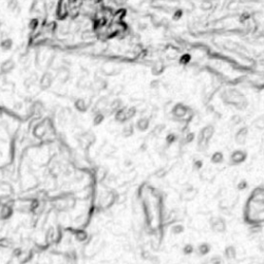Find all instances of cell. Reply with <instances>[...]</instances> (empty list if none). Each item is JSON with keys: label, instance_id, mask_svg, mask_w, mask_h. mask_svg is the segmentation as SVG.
Here are the masks:
<instances>
[{"label": "cell", "instance_id": "1", "mask_svg": "<svg viewBox=\"0 0 264 264\" xmlns=\"http://www.w3.org/2000/svg\"><path fill=\"white\" fill-rule=\"evenodd\" d=\"M188 110H189V108H188L186 105L183 104V103H179V104L175 105V107L172 108L171 113H172V115L175 119L181 120L186 116Z\"/></svg>", "mask_w": 264, "mask_h": 264}, {"label": "cell", "instance_id": "2", "mask_svg": "<svg viewBox=\"0 0 264 264\" xmlns=\"http://www.w3.org/2000/svg\"><path fill=\"white\" fill-rule=\"evenodd\" d=\"M211 226H212V228H213V230L217 231V232H223L226 228L225 222L219 217L212 218L211 219Z\"/></svg>", "mask_w": 264, "mask_h": 264}, {"label": "cell", "instance_id": "3", "mask_svg": "<svg viewBox=\"0 0 264 264\" xmlns=\"http://www.w3.org/2000/svg\"><path fill=\"white\" fill-rule=\"evenodd\" d=\"M248 138V129L246 127L239 128L235 133V143L237 145H244Z\"/></svg>", "mask_w": 264, "mask_h": 264}, {"label": "cell", "instance_id": "4", "mask_svg": "<svg viewBox=\"0 0 264 264\" xmlns=\"http://www.w3.org/2000/svg\"><path fill=\"white\" fill-rule=\"evenodd\" d=\"M247 154L244 151H234L231 154L230 160L232 161L233 164H240L246 160Z\"/></svg>", "mask_w": 264, "mask_h": 264}, {"label": "cell", "instance_id": "5", "mask_svg": "<svg viewBox=\"0 0 264 264\" xmlns=\"http://www.w3.org/2000/svg\"><path fill=\"white\" fill-rule=\"evenodd\" d=\"M135 126L139 131H146V129L150 127V120L146 117H143V118L138 119Z\"/></svg>", "mask_w": 264, "mask_h": 264}, {"label": "cell", "instance_id": "6", "mask_svg": "<svg viewBox=\"0 0 264 264\" xmlns=\"http://www.w3.org/2000/svg\"><path fill=\"white\" fill-rule=\"evenodd\" d=\"M214 132H215V129L213 126H206L201 130L199 135L202 138H204V139L209 140L212 138V136L214 135Z\"/></svg>", "mask_w": 264, "mask_h": 264}, {"label": "cell", "instance_id": "7", "mask_svg": "<svg viewBox=\"0 0 264 264\" xmlns=\"http://www.w3.org/2000/svg\"><path fill=\"white\" fill-rule=\"evenodd\" d=\"M163 70H164V64L162 61H155L152 65V73L155 75L161 74Z\"/></svg>", "mask_w": 264, "mask_h": 264}, {"label": "cell", "instance_id": "8", "mask_svg": "<svg viewBox=\"0 0 264 264\" xmlns=\"http://www.w3.org/2000/svg\"><path fill=\"white\" fill-rule=\"evenodd\" d=\"M115 118L120 123H124V122L128 121L126 115V107H122L119 110H117L115 113Z\"/></svg>", "mask_w": 264, "mask_h": 264}, {"label": "cell", "instance_id": "9", "mask_svg": "<svg viewBox=\"0 0 264 264\" xmlns=\"http://www.w3.org/2000/svg\"><path fill=\"white\" fill-rule=\"evenodd\" d=\"M179 3H181L182 9L186 10V12H192L194 9V5H193V3L190 0H181Z\"/></svg>", "mask_w": 264, "mask_h": 264}, {"label": "cell", "instance_id": "10", "mask_svg": "<svg viewBox=\"0 0 264 264\" xmlns=\"http://www.w3.org/2000/svg\"><path fill=\"white\" fill-rule=\"evenodd\" d=\"M133 132H134V128H133L132 124H126L123 127V129H122V134L126 137L131 136V135L133 134Z\"/></svg>", "mask_w": 264, "mask_h": 264}, {"label": "cell", "instance_id": "11", "mask_svg": "<svg viewBox=\"0 0 264 264\" xmlns=\"http://www.w3.org/2000/svg\"><path fill=\"white\" fill-rule=\"evenodd\" d=\"M211 159H212V162L215 163V164H219V163H221L223 160H224V156H223V154L221 152H216V153H214L212 155Z\"/></svg>", "mask_w": 264, "mask_h": 264}, {"label": "cell", "instance_id": "12", "mask_svg": "<svg viewBox=\"0 0 264 264\" xmlns=\"http://www.w3.org/2000/svg\"><path fill=\"white\" fill-rule=\"evenodd\" d=\"M75 107L81 111H85L87 110V107H88V103H86V101L84 99H78L77 100V102H75Z\"/></svg>", "mask_w": 264, "mask_h": 264}, {"label": "cell", "instance_id": "13", "mask_svg": "<svg viewBox=\"0 0 264 264\" xmlns=\"http://www.w3.org/2000/svg\"><path fill=\"white\" fill-rule=\"evenodd\" d=\"M212 7H213V1H211V0H203L201 2V9L204 10V12L211 10Z\"/></svg>", "mask_w": 264, "mask_h": 264}, {"label": "cell", "instance_id": "14", "mask_svg": "<svg viewBox=\"0 0 264 264\" xmlns=\"http://www.w3.org/2000/svg\"><path fill=\"white\" fill-rule=\"evenodd\" d=\"M40 85H42L43 88H47V87H49L51 85V77L50 74H45L42 78V81H40Z\"/></svg>", "mask_w": 264, "mask_h": 264}, {"label": "cell", "instance_id": "15", "mask_svg": "<svg viewBox=\"0 0 264 264\" xmlns=\"http://www.w3.org/2000/svg\"><path fill=\"white\" fill-rule=\"evenodd\" d=\"M225 254H226V257H227L228 259H232V258L235 257V254H236L235 249L233 247H228L225 251Z\"/></svg>", "mask_w": 264, "mask_h": 264}, {"label": "cell", "instance_id": "16", "mask_svg": "<svg viewBox=\"0 0 264 264\" xmlns=\"http://www.w3.org/2000/svg\"><path fill=\"white\" fill-rule=\"evenodd\" d=\"M105 86H107V83L103 80H101V78H98L94 83V88L96 90H101L103 88H105Z\"/></svg>", "mask_w": 264, "mask_h": 264}, {"label": "cell", "instance_id": "17", "mask_svg": "<svg viewBox=\"0 0 264 264\" xmlns=\"http://www.w3.org/2000/svg\"><path fill=\"white\" fill-rule=\"evenodd\" d=\"M163 130H164V125H157L156 127L153 128L152 134H153L154 136H159V135L163 132Z\"/></svg>", "mask_w": 264, "mask_h": 264}, {"label": "cell", "instance_id": "18", "mask_svg": "<svg viewBox=\"0 0 264 264\" xmlns=\"http://www.w3.org/2000/svg\"><path fill=\"white\" fill-rule=\"evenodd\" d=\"M198 252H199L200 255H206L209 252V246L206 244H200L199 248H198Z\"/></svg>", "mask_w": 264, "mask_h": 264}, {"label": "cell", "instance_id": "19", "mask_svg": "<svg viewBox=\"0 0 264 264\" xmlns=\"http://www.w3.org/2000/svg\"><path fill=\"white\" fill-rule=\"evenodd\" d=\"M183 231H184V226L181 224H175L171 228V232L175 233V234H179V233H182Z\"/></svg>", "mask_w": 264, "mask_h": 264}, {"label": "cell", "instance_id": "20", "mask_svg": "<svg viewBox=\"0 0 264 264\" xmlns=\"http://www.w3.org/2000/svg\"><path fill=\"white\" fill-rule=\"evenodd\" d=\"M254 126L258 129L263 130L264 129V118H258L255 120L254 122Z\"/></svg>", "mask_w": 264, "mask_h": 264}, {"label": "cell", "instance_id": "21", "mask_svg": "<svg viewBox=\"0 0 264 264\" xmlns=\"http://www.w3.org/2000/svg\"><path fill=\"white\" fill-rule=\"evenodd\" d=\"M13 66H15V64L13 63V61H6L2 64V70L3 71H9L10 69L13 68Z\"/></svg>", "mask_w": 264, "mask_h": 264}, {"label": "cell", "instance_id": "22", "mask_svg": "<svg viewBox=\"0 0 264 264\" xmlns=\"http://www.w3.org/2000/svg\"><path fill=\"white\" fill-rule=\"evenodd\" d=\"M176 139H178L176 135L173 134V133H170V134H168L166 136V143L167 145H172L173 143H175Z\"/></svg>", "mask_w": 264, "mask_h": 264}, {"label": "cell", "instance_id": "23", "mask_svg": "<svg viewBox=\"0 0 264 264\" xmlns=\"http://www.w3.org/2000/svg\"><path fill=\"white\" fill-rule=\"evenodd\" d=\"M182 16H183V10H182V9H175V13H172V19L175 21H179V19L182 18Z\"/></svg>", "mask_w": 264, "mask_h": 264}, {"label": "cell", "instance_id": "24", "mask_svg": "<svg viewBox=\"0 0 264 264\" xmlns=\"http://www.w3.org/2000/svg\"><path fill=\"white\" fill-rule=\"evenodd\" d=\"M179 62H181L182 64H188L189 62H191V57H190V55H188V54H185V55L181 57Z\"/></svg>", "mask_w": 264, "mask_h": 264}, {"label": "cell", "instance_id": "25", "mask_svg": "<svg viewBox=\"0 0 264 264\" xmlns=\"http://www.w3.org/2000/svg\"><path fill=\"white\" fill-rule=\"evenodd\" d=\"M104 119V116H103V114H101V113H97L96 114V116H95V118H94V123L96 124V125H98V124H100L102 122V120Z\"/></svg>", "mask_w": 264, "mask_h": 264}, {"label": "cell", "instance_id": "26", "mask_svg": "<svg viewBox=\"0 0 264 264\" xmlns=\"http://www.w3.org/2000/svg\"><path fill=\"white\" fill-rule=\"evenodd\" d=\"M241 122V118L239 116H233L232 118H231V120H230V123L232 124V125H237V124H239Z\"/></svg>", "mask_w": 264, "mask_h": 264}, {"label": "cell", "instance_id": "27", "mask_svg": "<svg viewBox=\"0 0 264 264\" xmlns=\"http://www.w3.org/2000/svg\"><path fill=\"white\" fill-rule=\"evenodd\" d=\"M10 45H12V42L9 39H5L3 42L1 43V47L4 49V50H7V49L10 48Z\"/></svg>", "mask_w": 264, "mask_h": 264}, {"label": "cell", "instance_id": "28", "mask_svg": "<svg viewBox=\"0 0 264 264\" xmlns=\"http://www.w3.org/2000/svg\"><path fill=\"white\" fill-rule=\"evenodd\" d=\"M184 252L186 253V254H191V253L193 252V247L191 246V244H188V246L185 247Z\"/></svg>", "mask_w": 264, "mask_h": 264}, {"label": "cell", "instance_id": "29", "mask_svg": "<svg viewBox=\"0 0 264 264\" xmlns=\"http://www.w3.org/2000/svg\"><path fill=\"white\" fill-rule=\"evenodd\" d=\"M194 166H195V168L199 169V168L202 167V161H200V160H197V161H195V162H194Z\"/></svg>", "mask_w": 264, "mask_h": 264}, {"label": "cell", "instance_id": "30", "mask_svg": "<svg viewBox=\"0 0 264 264\" xmlns=\"http://www.w3.org/2000/svg\"><path fill=\"white\" fill-rule=\"evenodd\" d=\"M246 187H247V183H246V182H244V181H241L240 183L238 184V186H237V188L239 190H244Z\"/></svg>", "mask_w": 264, "mask_h": 264}]
</instances>
